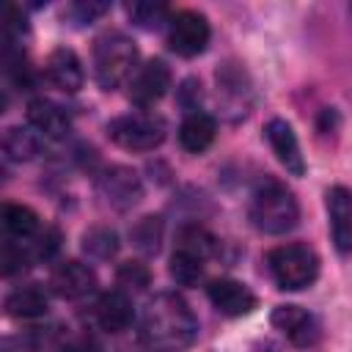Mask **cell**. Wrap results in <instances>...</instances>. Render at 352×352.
<instances>
[{"label": "cell", "instance_id": "cell-27", "mask_svg": "<svg viewBox=\"0 0 352 352\" xmlns=\"http://www.w3.org/2000/svg\"><path fill=\"white\" fill-rule=\"evenodd\" d=\"M116 280H118V286L126 292V289H132V292H143L146 286H148V280H151V272H148V267L143 264V261H124V264H118V270H116Z\"/></svg>", "mask_w": 352, "mask_h": 352}, {"label": "cell", "instance_id": "cell-14", "mask_svg": "<svg viewBox=\"0 0 352 352\" xmlns=\"http://www.w3.org/2000/svg\"><path fill=\"white\" fill-rule=\"evenodd\" d=\"M94 319L104 333H124L135 319V308H132L129 294L124 289L104 292L94 305Z\"/></svg>", "mask_w": 352, "mask_h": 352}, {"label": "cell", "instance_id": "cell-17", "mask_svg": "<svg viewBox=\"0 0 352 352\" xmlns=\"http://www.w3.org/2000/svg\"><path fill=\"white\" fill-rule=\"evenodd\" d=\"M214 132H217V124L209 113L204 110H195V113H184L182 124H179V143L184 151L190 154H201L212 146L214 140Z\"/></svg>", "mask_w": 352, "mask_h": 352}, {"label": "cell", "instance_id": "cell-22", "mask_svg": "<svg viewBox=\"0 0 352 352\" xmlns=\"http://www.w3.org/2000/svg\"><path fill=\"white\" fill-rule=\"evenodd\" d=\"M126 14L132 19V25L143 28V30H157L162 25L170 22L173 11L168 8V3H160V0H138V3H129L126 6Z\"/></svg>", "mask_w": 352, "mask_h": 352}, {"label": "cell", "instance_id": "cell-28", "mask_svg": "<svg viewBox=\"0 0 352 352\" xmlns=\"http://www.w3.org/2000/svg\"><path fill=\"white\" fill-rule=\"evenodd\" d=\"M28 245H30L33 258L50 261V258H55V253L60 250V231H58L55 226H44L33 239H28Z\"/></svg>", "mask_w": 352, "mask_h": 352}, {"label": "cell", "instance_id": "cell-12", "mask_svg": "<svg viewBox=\"0 0 352 352\" xmlns=\"http://www.w3.org/2000/svg\"><path fill=\"white\" fill-rule=\"evenodd\" d=\"M206 297L209 302L223 314V316H248L256 308V294L234 278H217L206 286Z\"/></svg>", "mask_w": 352, "mask_h": 352}, {"label": "cell", "instance_id": "cell-9", "mask_svg": "<svg viewBox=\"0 0 352 352\" xmlns=\"http://www.w3.org/2000/svg\"><path fill=\"white\" fill-rule=\"evenodd\" d=\"M96 184H99V192L104 195V201L110 206H116V209H129L143 198L140 176L126 165L104 168L99 173V179H96Z\"/></svg>", "mask_w": 352, "mask_h": 352}, {"label": "cell", "instance_id": "cell-1", "mask_svg": "<svg viewBox=\"0 0 352 352\" xmlns=\"http://www.w3.org/2000/svg\"><path fill=\"white\" fill-rule=\"evenodd\" d=\"M138 336L148 352H184L198 336V319L182 294L160 292L143 305Z\"/></svg>", "mask_w": 352, "mask_h": 352}, {"label": "cell", "instance_id": "cell-4", "mask_svg": "<svg viewBox=\"0 0 352 352\" xmlns=\"http://www.w3.org/2000/svg\"><path fill=\"white\" fill-rule=\"evenodd\" d=\"M264 261L275 286L283 292H300L319 278V256L302 242L278 245L267 253Z\"/></svg>", "mask_w": 352, "mask_h": 352}, {"label": "cell", "instance_id": "cell-29", "mask_svg": "<svg viewBox=\"0 0 352 352\" xmlns=\"http://www.w3.org/2000/svg\"><path fill=\"white\" fill-rule=\"evenodd\" d=\"M110 6L99 3V0H77L66 8V19H72L74 25H91L94 19H99Z\"/></svg>", "mask_w": 352, "mask_h": 352}, {"label": "cell", "instance_id": "cell-32", "mask_svg": "<svg viewBox=\"0 0 352 352\" xmlns=\"http://www.w3.org/2000/svg\"><path fill=\"white\" fill-rule=\"evenodd\" d=\"M253 352H280L275 344H270V341H264V344H256L253 346Z\"/></svg>", "mask_w": 352, "mask_h": 352}, {"label": "cell", "instance_id": "cell-25", "mask_svg": "<svg viewBox=\"0 0 352 352\" xmlns=\"http://www.w3.org/2000/svg\"><path fill=\"white\" fill-rule=\"evenodd\" d=\"M132 242L143 253H157L162 242V220L157 214H146L143 220H138L132 228Z\"/></svg>", "mask_w": 352, "mask_h": 352}, {"label": "cell", "instance_id": "cell-15", "mask_svg": "<svg viewBox=\"0 0 352 352\" xmlns=\"http://www.w3.org/2000/svg\"><path fill=\"white\" fill-rule=\"evenodd\" d=\"M44 77L52 88L63 91V94H74L82 85V63L77 58L74 50L69 47H58L50 52L47 63H44Z\"/></svg>", "mask_w": 352, "mask_h": 352}, {"label": "cell", "instance_id": "cell-31", "mask_svg": "<svg viewBox=\"0 0 352 352\" xmlns=\"http://www.w3.org/2000/svg\"><path fill=\"white\" fill-rule=\"evenodd\" d=\"M60 352H102V346L91 338H72L60 346Z\"/></svg>", "mask_w": 352, "mask_h": 352}, {"label": "cell", "instance_id": "cell-19", "mask_svg": "<svg viewBox=\"0 0 352 352\" xmlns=\"http://www.w3.org/2000/svg\"><path fill=\"white\" fill-rule=\"evenodd\" d=\"M44 135L36 132L30 124L28 126H8L6 135H3V151L8 160H16V162H28L33 157L41 154L44 148Z\"/></svg>", "mask_w": 352, "mask_h": 352}, {"label": "cell", "instance_id": "cell-16", "mask_svg": "<svg viewBox=\"0 0 352 352\" xmlns=\"http://www.w3.org/2000/svg\"><path fill=\"white\" fill-rule=\"evenodd\" d=\"M28 124L36 132H41L47 140H60V138H66L72 132L69 113L60 104H55V102H50L44 96L30 99V104H28Z\"/></svg>", "mask_w": 352, "mask_h": 352}, {"label": "cell", "instance_id": "cell-23", "mask_svg": "<svg viewBox=\"0 0 352 352\" xmlns=\"http://www.w3.org/2000/svg\"><path fill=\"white\" fill-rule=\"evenodd\" d=\"M121 242H118V234L110 228V226H91L85 234H82V250L91 256V258H99V261H107L118 253Z\"/></svg>", "mask_w": 352, "mask_h": 352}, {"label": "cell", "instance_id": "cell-2", "mask_svg": "<svg viewBox=\"0 0 352 352\" xmlns=\"http://www.w3.org/2000/svg\"><path fill=\"white\" fill-rule=\"evenodd\" d=\"M300 220V206L294 192L278 182V179H264L250 198V223L261 234H286L297 226Z\"/></svg>", "mask_w": 352, "mask_h": 352}, {"label": "cell", "instance_id": "cell-11", "mask_svg": "<svg viewBox=\"0 0 352 352\" xmlns=\"http://www.w3.org/2000/svg\"><path fill=\"white\" fill-rule=\"evenodd\" d=\"M324 198L333 245L338 253H352V190L344 184H333Z\"/></svg>", "mask_w": 352, "mask_h": 352}, {"label": "cell", "instance_id": "cell-8", "mask_svg": "<svg viewBox=\"0 0 352 352\" xmlns=\"http://www.w3.org/2000/svg\"><path fill=\"white\" fill-rule=\"evenodd\" d=\"M168 88H170V69H168V63L162 58L146 60L129 77V99L138 107H148V104L160 102Z\"/></svg>", "mask_w": 352, "mask_h": 352}, {"label": "cell", "instance_id": "cell-3", "mask_svg": "<svg viewBox=\"0 0 352 352\" xmlns=\"http://www.w3.org/2000/svg\"><path fill=\"white\" fill-rule=\"evenodd\" d=\"M138 69V47L129 36L110 30L94 44V77L104 91L118 88Z\"/></svg>", "mask_w": 352, "mask_h": 352}, {"label": "cell", "instance_id": "cell-10", "mask_svg": "<svg viewBox=\"0 0 352 352\" xmlns=\"http://www.w3.org/2000/svg\"><path fill=\"white\" fill-rule=\"evenodd\" d=\"M50 289L63 300H80L96 289V272L77 258L58 261L50 272Z\"/></svg>", "mask_w": 352, "mask_h": 352}, {"label": "cell", "instance_id": "cell-5", "mask_svg": "<svg viewBox=\"0 0 352 352\" xmlns=\"http://www.w3.org/2000/svg\"><path fill=\"white\" fill-rule=\"evenodd\" d=\"M165 118L154 113H129L107 124V135L126 151H151L165 140Z\"/></svg>", "mask_w": 352, "mask_h": 352}, {"label": "cell", "instance_id": "cell-18", "mask_svg": "<svg viewBox=\"0 0 352 352\" xmlns=\"http://www.w3.org/2000/svg\"><path fill=\"white\" fill-rule=\"evenodd\" d=\"M50 308V294L41 283H22L6 297V311L16 319H38Z\"/></svg>", "mask_w": 352, "mask_h": 352}, {"label": "cell", "instance_id": "cell-30", "mask_svg": "<svg viewBox=\"0 0 352 352\" xmlns=\"http://www.w3.org/2000/svg\"><path fill=\"white\" fill-rule=\"evenodd\" d=\"M179 104H182L187 113L201 110V107H198V104H201V82H198L195 77H190V80L182 82V88H179Z\"/></svg>", "mask_w": 352, "mask_h": 352}, {"label": "cell", "instance_id": "cell-21", "mask_svg": "<svg viewBox=\"0 0 352 352\" xmlns=\"http://www.w3.org/2000/svg\"><path fill=\"white\" fill-rule=\"evenodd\" d=\"M176 250L182 253H190L201 261L212 258L217 253V239L198 223H190V226H182L179 234H176Z\"/></svg>", "mask_w": 352, "mask_h": 352}, {"label": "cell", "instance_id": "cell-6", "mask_svg": "<svg viewBox=\"0 0 352 352\" xmlns=\"http://www.w3.org/2000/svg\"><path fill=\"white\" fill-rule=\"evenodd\" d=\"M209 36H212V28L201 11H192V8L173 11V16L168 22V47L176 55H182V58L201 55L209 44Z\"/></svg>", "mask_w": 352, "mask_h": 352}, {"label": "cell", "instance_id": "cell-7", "mask_svg": "<svg viewBox=\"0 0 352 352\" xmlns=\"http://www.w3.org/2000/svg\"><path fill=\"white\" fill-rule=\"evenodd\" d=\"M272 327L280 330L294 346H314L319 338H322V324L319 319L302 308V305H275L272 308V316H270Z\"/></svg>", "mask_w": 352, "mask_h": 352}, {"label": "cell", "instance_id": "cell-24", "mask_svg": "<svg viewBox=\"0 0 352 352\" xmlns=\"http://www.w3.org/2000/svg\"><path fill=\"white\" fill-rule=\"evenodd\" d=\"M168 270H170V278L179 286H195L204 278V261L190 256V253H182V250H173Z\"/></svg>", "mask_w": 352, "mask_h": 352}, {"label": "cell", "instance_id": "cell-13", "mask_svg": "<svg viewBox=\"0 0 352 352\" xmlns=\"http://www.w3.org/2000/svg\"><path fill=\"white\" fill-rule=\"evenodd\" d=\"M264 138H267L272 154L278 157V162H280L292 176H302V173H305V160H302L297 135H294V129H292L289 121H283V118H270L267 126H264Z\"/></svg>", "mask_w": 352, "mask_h": 352}, {"label": "cell", "instance_id": "cell-20", "mask_svg": "<svg viewBox=\"0 0 352 352\" xmlns=\"http://www.w3.org/2000/svg\"><path fill=\"white\" fill-rule=\"evenodd\" d=\"M3 228L11 234V239H33L41 231L38 214L25 204H6L3 206Z\"/></svg>", "mask_w": 352, "mask_h": 352}, {"label": "cell", "instance_id": "cell-26", "mask_svg": "<svg viewBox=\"0 0 352 352\" xmlns=\"http://www.w3.org/2000/svg\"><path fill=\"white\" fill-rule=\"evenodd\" d=\"M3 275H16L22 272L30 261H33V253H30V245L25 239H6L3 242Z\"/></svg>", "mask_w": 352, "mask_h": 352}]
</instances>
